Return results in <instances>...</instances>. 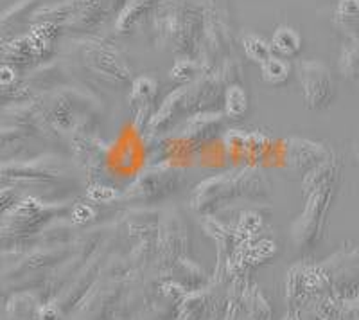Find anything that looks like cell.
<instances>
[{
  "label": "cell",
  "mask_w": 359,
  "mask_h": 320,
  "mask_svg": "<svg viewBox=\"0 0 359 320\" xmlns=\"http://www.w3.org/2000/svg\"><path fill=\"white\" fill-rule=\"evenodd\" d=\"M339 15L348 18L359 17V0H341L338 8Z\"/></svg>",
  "instance_id": "obj_13"
},
{
  "label": "cell",
  "mask_w": 359,
  "mask_h": 320,
  "mask_svg": "<svg viewBox=\"0 0 359 320\" xmlns=\"http://www.w3.org/2000/svg\"><path fill=\"white\" fill-rule=\"evenodd\" d=\"M156 94V81L149 76H140L137 81L133 83V98L139 101H149L155 98Z\"/></svg>",
  "instance_id": "obj_7"
},
{
  "label": "cell",
  "mask_w": 359,
  "mask_h": 320,
  "mask_svg": "<svg viewBox=\"0 0 359 320\" xmlns=\"http://www.w3.org/2000/svg\"><path fill=\"white\" fill-rule=\"evenodd\" d=\"M275 254V245L269 241H262L259 245L252 246L248 252L245 254L246 263H253V261H262V259H268L269 255Z\"/></svg>",
  "instance_id": "obj_9"
},
{
  "label": "cell",
  "mask_w": 359,
  "mask_h": 320,
  "mask_svg": "<svg viewBox=\"0 0 359 320\" xmlns=\"http://www.w3.org/2000/svg\"><path fill=\"white\" fill-rule=\"evenodd\" d=\"M86 196H88V200L95 201V204H110L117 198V191L110 185L94 184L86 189Z\"/></svg>",
  "instance_id": "obj_8"
},
{
  "label": "cell",
  "mask_w": 359,
  "mask_h": 320,
  "mask_svg": "<svg viewBox=\"0 0 359 320\" xmlns=\"http://www.w3.org/2000/svg\"><path fill=\"white\" fill-rule=\"evenodd\" d=\"M17 78V70L11 65H0V85H11Z\"/></svg>",
  "instance_id": "obj_14"
},
{
  "label": "cell",
  "mask_w": 359,
  "mask_h": 320,
  "mask_svg": "<svg viewBox=\"0 0 359 320\" xmlns=\"http://www.w3.org/2000/svg\"><path fill=\"white\" fill-rule=\"evenodd\" d=\"M271 51L280 54L282 58L294 56L298 54V51L302 49V38L298 34L297 29L290 27V25H278L275 29L273 36H271Z\"/></svg>",
  "instance_id": "obj_2"
},
{
  "label": "cell",
  "mask_w": 359,
  "mask_h": 320,
  "mask_svg": "<svg viewBox=\"0 0 359 320\" xmlns=\"http://www.w3.org/2000/svg\"><path fill=\"white\" fill-rule=\"evenodd\" d=\"M261 70L262 79L266 83H269V85H282V83H286L287 78H290L291 65L287 63L286 58L273 56L271 54L261 65Z\"/></svg>",
  "instance_id": "obj_4"
},
{
  "label": "cell",
  "mask_w": 359,
  "mask_h": 320,
  "mask_svg": "<svg viewBox=\"0 0 359 320\" xmlns=\"http://www.w3.org/2000/svg\"><path fill=\"white\" fill-rule=\"evenodd\" d=\"M243 49H245L246 56L250 60H253V62H257L259 65H262L271 56V53H273L271 46H269L264 38L253 33L243 34Z\"/></svg>",
  "instance_id": "obj_6"
},
{
  "label": "cell",
  "mask_w": 359,
  "mask_h": 320,
  "mask_svg": "<svg viewBox=\"0 0 359 320\" xmlns=\"http://www.w3.org/2000/svg\"><path fill=\"white\" fill-rule=\"evenodd\" d=\"M40 320H60V309L54 304L45 306L40 312Z\"/></svg>",
  "instance_id": "obj_15"
},
{
  "label": "cell",
  "mask_w": 359,
  "mask_h": 320,
  "mask_svg": "<svg viewBox=\"0 0 359 320\" xmlns=\"http://www.w3.org/2000/svg\"><path fill=\"white\" fill-rule=\"evenodd\" d=\"M194 72H196V63L191 62V60H180L172 67L171 76L176 81H185V79H191L194 76Z\"/></svg>",
  "instance_id": "obj_11"
},
{
  "label": "cell",
  "mask_w": 359,
  "mask_h": 320,
  "mask_svg": "<svg viewBox=\"0 0 359 320\" xmlns=\"http://www.w3.org/2000/svg\"><path fill=\"white\" fill-rule=\"evenodd\" d=\"M248 110V95H246L245 88L241 85H229V88L224 91V114L232 117V119H239Z\"/></svg>",
  "instance_id": "obj_5"
},
{
  "label": "cell",
  "mask_w": 359,
  "mask_h": 320,
  "mask_svg": "<svg viewBox=\"0 0 359 320\" xmlns=\"http://www.w3.org/2000/svg\"><path fill=\"white\" fill-rule=\"evenodd\" d=\"M257 229H261V218L253 213L245 214L241 220V225H239V234H243L246 239H248L250 236L255 234V230Z\"/></svg>",
  "instance_id": "obj_12"
},
{
  "label": "cell",
  "mask_w": 359,
  "mask_h": 320,
  "mask_svg": "<svg viewBox=\"0 0 359 320\" xmlns=\"http://www.w3.org/2000/svg\"><path fill=\"white\" fill-rule=\"evenodd\" d=\"M94 218L95 209L92 206H88V204H78V206L72 209V213H70V220H72V223H76V225H86V223L92 222Z\"/></svg>",
  "instance_id": "obj_10"
},
{
  "label": "cell",
  "mask_w": 359,
  "mask_h": 320,
  "mask_svg": "<svg viewBox=\"0 0 359 320\" xmlns=\"http://www.w3.org/2000/svg\"><path fill=\"white\" fill-rule=\"evenodd\" d=\"M298 78L302 81L307 107L322 108L332 99V78L331 72L320 62L298 63Z\"/></svg>",
  "instance_id": "obj_1"
},
{
  "label": "cell",
  "mask_w": 359,
  "mask_h": 320,
  "mask_svg": "<svg viewBox=\"0 0 359 320\" xmlns=\"http://www.w3.org/2000/svg\"><path fill=\"white\" fill-rule=\"evenodd\" d=\"M151 11V0H130V4L124 6L117 20L118 33H128L139 24L147 13Z\"/></svg>",
  "instance_id": "obj_3"
}]
</instances>
